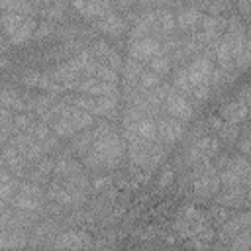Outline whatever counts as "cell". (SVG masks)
<instances>
[{
	"instance_id": "1",
	"label": "cell",
	"mask_w": 251,
	"mask_h": 251,
	"mask_svg": "<svg viewBox=\"0 0 251 251\" xmlns=\"http://www.w3.org/2000/svg\"><path fill=\"white\" fill-rule=\"evenodd\" d=\"M212 61H214V59H212V55L208 53V55L196 57L190 65L184 67L186 76H188V80H190V84H192V90H194L196 86H206V84H210V78H212V73H214V63H212Z\"/></svg>"
},
{
	"instance_id": "2",
	"label": "cell",
	"mask_w": 251,
	"mask_h": 251,
	"mask_svg": "<svg viewBox=\"0 0 251 251\" xmlns=\"http://www.w3.org/2000/svg\"><path fill=\"white\" fill-rule=\"evenodd\" d=\"M159 53H163V43L153 37V35H147L143 39H135V41H129V47H127V55L135 61H151L153 57H157Z\"/></svg>"
},
{
	"instance_id": "3",
	"label": "cell",
	"mask_w": 251,
	"mask_h": 251,
	"mask_svg": "<svg viewBox=\"0 0 251 251\" xmlns=\"http://www.w3.org/2000/svg\"><path fill=\"white\" fill-rule=\"evenodd\" d=\"M163 106L171 114V118L180 120V122H186L192 116V112H194L192 110L194 106L188 102V96H184L180 92H169L167 98H165V102H163Z\"/></svg>"
},
{
	"instance_id": "4",
	"label": "cell",
	"mask_w": 251,
	"mask_h": 251,
	"mask_svg": "<svg viewBox=\"0 0 251 251\" xmlns=\"http://www.w3.org/2000/svg\"><path fill=\"white\" fill-rule=\"evenodd\" d=\"M159 126V139L167 145H173L176 143L182 133H184V126L180 120H175V118H163L161 122H157Z\"/></svg>"
},
{
	"instance_id": "5",
	"label": "cell",
	"mask_w": 251,
	"mask_h": 251,
	"mask_svg": "<svg viewBox=\"0 0 251 251\" xmlns=\"http://www.w3.org/2000/svg\"><path fill=\"white\" fill-rule=\"evenodd\" d=\"M175 16H176V27H178L180 31H194L196 27H200L202 12H200L196 6L180 8Z\"/></svg>"
},
{
	"instance_id": "6",
	"label": "cell",
	"mask_w": 251,
	"mask_h": 251,
	"mask_svg": "<svg viewBox=\"0 0 251 251\" xmlns=\"http://www.w3.org/2000/svg\"><path fill=\"white\" fill-rule=\"evenodd\" d=\"M96 25L110 37H120L124 31H126V20L122 16H116V14H106V16H100V20L96 22Z\"/></svg>"
},
{
	"instance_id": "7",
	"label": "cell",
	"mask_w": 251,
	"mask_h": 251,
	"mask_svg": "<svg viewBox=\"0 0 251 251\" xmlns=\"http://www.w3.org/2000/svg\"><path fill=\"white\" fill-rule=\"evenodd\" d=\"M171 57L169 55H165V53H159L157 57H153L151 61H149V69L153 71V73H157L159 76L161 75H169L171 73Z\"/></svg>"
},
{
	"instance_id": "8",
	"label": "cell",
	"mask_w": 251,
	"mask_h": 251,
	"mask_svg": "<svg viewBox=\"0 0 251 251\" xmlns=\"http://www.w3.org/2000/svg\"><path fill=\"white\" fill-rule=\"evenodd\" d=\"M114 2H116L120 8H129L131 4H135V0H114Z\"/></svg>"
}]
</instances>
